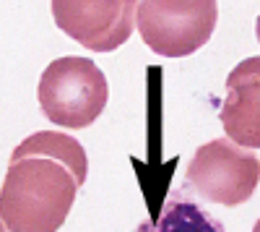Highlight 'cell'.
Wrapping results in <instances>:
<instances>
[{
    "label": "cell",
    "mask_w": 260,
    "mask_h": 232,
    "mask_svg": "<svg viewBox=\"0 0 260 232\" xmlns=\"http://www.w3.org/2000/svg\"><path fill=\"white\" fill-rule=\"evenodd\" d=\"M219 6L216 0H141L138 32L146 47L164 57H187L211 39Z\"/></svg>",
    "instance_id": "3"
},
{
    "label": "cell",
    "mask_w": 260,
    "mask_h": 232,
    "mask_svg": "<svg viewBox=\"0 0 260 232\" xmlns=\"http://www.w3.org/2000/svg\"><path fill=\"white\" fill-rule=\"evenodd\" d=\"M39 107L60 128L81 131L104 112L110 86L102 68L89 57H57L39 78Z\"/></svg>",
    "instance_id": "2"
},
{
    "label": "cell",
    "mask_w": 260,
    "mask_h": 232,
    "mask_svg": "<svg viewBox=\"0 0 260 232\" xmlns=\"http://www.w3.org/2000/svg\"><path fill=\"white\" fill-rule=\"evenodd\" d=\"M219 118L226 138L245 149H260V55L245 57L226 76Z\"/></svg>",
    "instance_id": "6"
},
{
    "label": "cell",
    "mask_w": 260,
    "mask_h": 232,
    "mask_svg": "<svg viewBox=\"0 0 260 232\" xmlns=\"http://www.w3.org/2000/svg\"><path fill=\"white\" fill-rule=\"evenodd\" d=\"M185 178L203 201L240 206L260 183V159L232 138H213L195 149Z\"/></svg>",
    "instance_id": "4"
},
{
    "label": "cell",
    "mask_w": 260,
    "mask_h": 232,
    "mask_svg": "<svg viewBox=\"0 0 260 232\" xmlns=\"http://www.w3.org/2000/svg\"><path fill=\"white\" fill-rule=\"evenodd\" d=\"M83 146L57 131H37L8 159L0 188V232H57L86 183Z\"/></svg>",
    "instance_id": "1"
},
{
    "label": "cell",
    "mask_w": 260,
    "mask_h": 232,
    "mask_svg": "<svg viewBox=\"0 0 260 232\" xmlns=\"http://www.w3.org/2000/svg\"><path fill=\"white\" fill-rule=\"evenodd\" d=\"M252 232H260V219L255 222V227H252Z\"/></svg>",
    "instance_id": "9"
},
{
    "label": "cell",
    "mask_w": 260,
    "mask_h": 232,
    "mask_svg": "<svg viewBox=\"0 0 260 232\" xmlns=\"http://www.w3.org/2000/svg\"><path fill=\"white\" fill-rule=\"evenodd\" d=\"M255 34H257V42H260V16H257V21H255Z\"/></svg>",
    "instance_id": "8"
},
{
    "label": "cell",
    "mask_w": 260,
    "mask_h": 232,
    "mask_svg": "<svg viewBox=\"0 0 260 232\" xmlns=\"http://www.w3.org/2000/svg\"><path fill=\"white\" fill-rule=\"evenodd\" d=\"M138 6V0H52V18L81 47L112 52L133 34Z\"/></svg>",
    "instance_id": "5"
},
{
    "label": "cell",
    "mask_w": 260,
    "mask_h": 232,
    "mask_svg": "<svg viewBox=\"0 0 260 232\" xmlns=\"http://www.w3.org/2000/svg\"><path fill=\"white\" fill-rule=\"evenodd\" d=\"M133 232H226L224 224L211 217L203 206L187 196H172L156 219L141 222Z\"/></svg>",
    "instance_id": "7"
}]
</instances>
